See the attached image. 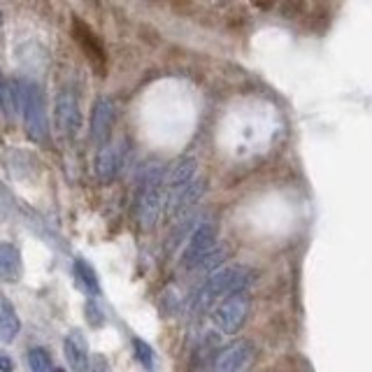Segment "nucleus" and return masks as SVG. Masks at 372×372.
<instances>
[{
  "label": "nucleus",
  "instance_id": "0eeeda50",
  "mask_svg": "<svg viewBox=\"0 0 372 372\" xmlns=\"http://www.w3.org/2000/svg\"><path fill=\"white\" fill-rule=\"evenodd\" d=\"M254 358V344L249 340H235L215 356L210 372H242Z\"/></svg>",
  "mask_w": 372,
  "mask_h": 372
},
{
  "label": "nucleus",
  "instance_id": "f257e3e1",
  "mask_svg": "<svg viewBox=\"0 0 372 372\" xmlns=\"http://www.w3.org/2000/svg\"><path fill=\"white\" fill-rule=\"evenodd\" d=\"M254 282V272L245 265H221L217 272L207 274L205 282L191 298V314L198 316L207 312L212 305H219L223 298L242 294Z\"/></svg>",
  "mask_w": 372,
  "mask_h": 372
},
{
  "label": "nucleus",
  "instance_id": "423d86ee",
  "mask_svg": "<svg viewBox=\"0 0 372 372\" xmlns=\"http://www.w3.org/2000/svg\"><path fill=\"white\" fill-rule=\"evenodd\" d=\"M196 158L193 156H184L170 168V173H166V182H163V188H166V207L168 212L173 210L175 203L184 196V191L196 182Z\"/></svg>",
  "mask_w": 372,
  "mask_h": 372
},
{
  "label": "nucleus",
  "instance_id": "a211bd4d",
  "mask_svg": "<svg viewBox=\"0 0 372 372\" xmlns=\"http://www.w3.org/2000/svg\"><path fill=\"white\" fill-rule=\"evenodd\" d=\"M84 312H87V321H89L94 328L105 326V314H102V309L98 307V303H96L94 298H91V300L87 303V307H84Z\"/></svg>",
  "mask_w": 372,
  "mask_h": 372
},
{
  "label": "nucleus",
  "instance_id": "1a4fd4ad",
  "mask_svg": "<svg viewBox=\"0 0 372 372\" xmlns=\"http://www.w3.org/2000/svg\"><path fill=\"white\" fill-rule=\"evenodd\" d=\"M56 126L65 138H75V133L79 131V102L72 89L58 91L56 96Z\"/></svg>",
  "mask_w": 372,
  "mask_h": 372
},
{
  "label": "nucleus",
  "instance_id": "4be33fe9",
  "mask_svg": "<svg viewBox=\"0 0 372 372\" xmlns=\"http://www.w3.org/2000/svg\"><path fill=\"white\" fill-rule=\"evenodd\" d=\"M0 28H3V14H0Z\"/></svg>",
  "mask_w": 372,
  "mask_h": 372
},
{
  "label": "nucleus",
  "instance_id": "6e6552de",
  "mask_svg": "<svg viewBox=\"0 0 372 372\" xmlns=\"http://www.w3.org/2000/svg\"><path fill=\"white\" fill-rule=\"evenodd\" d=\"M114 117H117V105H114L112 98L102 96L94 102V109H91V142L96 147H102L107 144V135L112 131V124H114Z\"/></svg>",
  "mask_w": 372,
  "mask_h": 372
},
{
  "label": "nucleus",
  "instance_id": "2eb2a0df",
  "mask_svg": "<svg viewBox=\"0 0 372 372\" xmlns=\"http://www.w3.org/2000/svg\"><path fill=\"white\" fill-rule=\"evenodd\" d=\"M0 109H3V117L12 119L17 112V105H14V89H12V82H8L0 70Z\"/></svg>",
  "mask_w": 372,
  "mask_h": 372
},
{
  "label": "nucleus",
  "instance_id": "20e7f679",
  "mask_svg": "<svg viewBox=\"0 0 372 372\" xmlns=\"http://www.w3.org/2000/svg\"><path fill=\"white\" fill-rule=\"evenodd\" d=\"M249 309H252V298H249L247 291L223 298L212 312L215 328L221 335H235L247 323Z\"/></svg>",
  "mask_w": 372,
  "mask_h": 372
},
{
  "label": "nucleus",
  "instance_id": "6ab92c4d",
  "mask_svg": "<svg viewBox=\"0 0 372 372\" xmlns=\"http://www.w3.org/2000/svg\"><path fill=\"white\" fill-rule=\"evenodd\" d=\"M12 370H14V361H12L8 353H3L0 356V372H12Z\"/></svg>",
  "mask_w": 372,
  "mask_h": 372
},
{
  "label": "nucleus",
  "instance_id": "9b49d317",
  "mask_svg": "<svg viewBox=\"0 0 372 372\" xmlns=\"http://www.w3.org/2000/svg\"><path fill=\"white\" fill-rule=\"evenodd\" d=\"M63 351H65V358H68L72 370H75V372H89V368H91L89 344H87V340L82 338V333L72 331L68 338H65Z\"/></svg>",
  "mask_w": 372,
  "mask_h": 372
},
{
  "label": "nucleus",
  "instance_id": "f03ea898",
  "mask_svg": "<svg viewBox=\"0 0 372 372\" xmlns=\"http://www.w3.org/2000/svg\"><path fill=\"white\" fill-rule=\"evenodd\" d=\"M12 89H14V105L17 109H21L28 138L38 144L47 142L50 140V124H47V107L42 87L38 82H33V79H14Z\"/></svg>",
  "mask_w": 372,
  "mask_h": 372
},
{
  "label": "nucleus",
  "instance_id": "39448f33",
  "mask_svg": "<svg viewBox=\"0 0 372 372\" xmlns=\"http://www.w3.org/2000/svg\"><path fill=\"white\" fill-rule=\"evenodd\" d=\"M215 247H217V226L212 221L198 223L191 230V235L186 237L184 252H182V267L184 270H196V265Z\"/></svg>",
  "mask_w": 372,
  "mask_h": 372
},
{
  "label": "nucleus",
  "instance_id": "4468645a",
  "mask_svg": "<svg viewBox=\"0 0 372 372\" xmlns=\"http://www.w3.org/2000/svg\"><path fill=\"white\" fill-rule=\"evenodd\" d=\"M72 272H75L77 286H79V289H82L89 298H96V296L100 294L98 272L94 270V265H91L87 259H75V263H72Z\"/></svg>",
  "mask_w": 372,
  "mask_h": 372
},
{
  "label": "nucleus",
  "instance_id": "f3484780",
  "mask_svg": "<svg viewBox=\"0 0 372 372\" xmlns=\"http://www.w3.org/2000/svg\"><path fill=\"white\" fill-rule=\"evenodd\" d=\"M28 365H30V372H52V358L47 349H42V347H33V349L28 351Z\"/></svg>",
  "mask_w": 372,
  "mask_h": 372
},
{
  "label": "nucleus",
  "instance_id": "9d476101",
  "mask_svg": "<svg viewBox=\"0 0 372 372\" xmlns=\"http://www.w3.org/2000/svg\"><path fill=\"white\" fill-rule=\"evenodd\" d=\"M124 163V147L121 144H102L96 156V177L102 182H112Z\"/></svg>",
  "mask_w": 372,
  "mask_h": 372
},
{
  "label": "nucleus",
  "instance_id": "ddd939ff",
  "mask_svg": "<svg viewBox=\"0 0 372 372\" xmlns=\"http://www.w3.org/2000/svg\"><path fill=\"white\" fill-rule=\"evenodd\" d=\"M19 331H21V321L14 305L8 300V296L0 294V342L5 344L14 342Z\"/></svg>",
  "mask_w": 372,
  "mask_h": 372
},
{
  "label": "nucleus",
  "instance_id": "412c9836",
  "mask_svg": "<svg viewBox=\"0 0 372 372\" xmlns=\"http://www.w3.org/2000/svg\"><path fill=\"white\" fill-rule=\"evenodd\" d=\"M52 372H65V370H63V368H54Z\"/></svg>",
  "mask_w": 372,
  "mask_h": 372
},
{
  "label": "nucleus",
  "instance_id": "7ed1b4c3",
  "mask_svg": "<svg viewBox=\"0 0 372 372\" xmlns=\"http://www.w3.org/2000/svg\"><path fill=\"white\" fill-rule=\"evenodd\" d=\"M166 170L158 161H149L147 166L140 173V184H138V200H135V210H138V221L142 228H154V223L161 217V210L166 205Z\"/></svg>",
  "mask_w": 372,
  "mask_h": 372
},
{
  "label": "nucleus",
  "instance_id": "aec40b11",
  "mask_svg": "<svg viewBox=\"0 0 372 372\" xmlns=\"http://www.w3.org/2000/svg\"><path fill=\"white\" fill-rule=\"evenodd\" d=\"M94 370L96 372H107V361H105V356H98L94 361Z\"/></svg>",
  "mask_w": 372,
  "mask_h": 372
},
{
  "label": "nucleus",
  "instance_id": "dca6fc26",
  "mask_svg": "<svg viewBox=\"0 0 372 372\" xmlns=\"http://www.w3.org/2000/svg\"><path fill=\"white\" fill-rule=\"evenodd\" d=\"M133 356H135V361L142 365L144 370H154V349H151V344L144 342L142 338H133Z\"/></svg>",
  "mask_w": 372,
  "mask_h": 372
},
{
  "label": "nucleus",
  "instance_id": "f8f14e48",
  "mask_svg": "<svg viewBox=\"0 0 372 372\" xmlns=\"http://www.w3.org/2000/svg\"><path fill=\"white\" fill-rule=\"evenodd\" d=\"M23 263L21 252L12 242H0V279L8 284H17L21 279Z\"/></svg>",
  "mask_w": 372,
  "mask_h": 372
}]
</instances>
